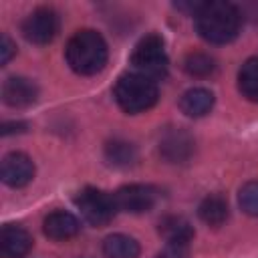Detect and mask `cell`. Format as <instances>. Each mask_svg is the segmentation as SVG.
<instances>
[{"label": "cell", "instance_id": "obj_1", "mask_svg": "<svg viewBox=\"0 0 258 258\" xmlns=\"http://www.w3.org/2000/svg\"><path fill=\"white\" fill-rule=\"evenodd\" d=\"M240 10L224 0L202 2L200 10L196 12V26L202 38L214 44H226L234 40L240 32Z\"/></svg>", "mask_w": 258, "mask_h": 258}, {"label": "cell", "instance_id": "obj_12", "mask_svg": "<svg viewBox=\"0 0 258 258\" xmlns=\"http://www.w3.org/2000/svg\"><path fill=\"white\" fill-rule=\"evenodd\" d=\"M42 230L52 240H69V238H73V236L79 234L81 224H79V220L71 212L56 210V212H52V214H48L44 218Z\"/></svg>", "mask_w": 258, "mask_h": 258}, {"label": "cell", "instance_id": "obj_2", "mask_svg": "<svg viewBox=\"0 0 258 258\" xmlns=\"http://www.w3.org/2000/svg\"><path fill=\"white\" fill-rule=\"evenodd\" d=\"M67 62L79 75H97L107 64V42L95 30H79L71 36L67 48Z\"/></svg>", "mask_w": 258, "mask_h": 258}, {"label": "cell", "instance_id": "obj_8", "mask_svg": "<svg viewBox=\"0 0 258 258\" xmlns=\"http://www.w3.org/2000/svg\"><path fill=\"white\" fill-rule=\"evenodd\" d=\"M196 143L185 129H169L159 139V153L169 163H185L194 155Z\"/></svg>", "mask_w": 258, "mask_h": 258}, {"label": "cell", "instance_id": "obj_14", "mask_svg": "<svg viewBox=\"0 0 258 258\" xmlns=\"http://www.w3.org/2000/svg\"><path fill=\"white\" fill-rule=\"evenodd\" d=\"M159 234L167 242H179V244H189L194 238V228L191 224L181 218V216H165L159 222Z\"/></svg>", "mask_w": 258, "mask_h": 258}, {"label": "cell", "instance_id": "obj_5", "mask_svg": "<svg viewBox=\"0 0 258 258\" xmlns=\"http://www.w3.org/2000/svg\"><path fill=\"white\" fill-rule=\"evenodd\" d=\"M75 204L81 210L83 218L93 226H107L113 220V216L119 212L113 196H109L101 189H95V187L81 189Z\"/></svg>", "mask_w": 258, "mask_h": 258}, {"label": "cell", "instance_id": "obj_20", "mask_svg": "<svg viewBox=\"0 0 258 258\" xmlns=\"http://www.w3.org/2000/svg\"><path fill=\"white\" fill-rule=\"evenodd\" d=\"M238 202L240 208L248 214V216H258V181H248L240 187L238 194Z\"/></svg>", "mask_w": 258, "mask_h": 258}, {"label": "cell", "instance_id": "obj_17", "mask_svg": "<svg viewBox=\"0 0 258 258\" xmlns=\"http://www.w3.org/2000/svg\"><path fill=\"white\" fill-rule=\"evenodd\" d=\"M238 87L248 101L258 103V56L248 58L242 64L238 73Z\"/></svg>", "mask_w": 258, "mask_h": 258}, {"label": "cell", "instance_id": "obj_22", "mask_svg": "<svg viewBox=\"0 0 258 258\" xmlns=\"http://www.w3.org/2000/svg\"><path fill=\"white\" fill-rule=\"evenodd\" d=\"M14 54H16V44L10 40L8 34H2V40H0V62L6 64Z\"/></svg>", "mask_w": 258, "mask_h": 258}, {"label": "cell", "instance_id": "obj_9", "mask_svg": "<svg viewBox=\"0 0 258 258\" xmlns=\"http://www.w3.org/2000/svg\"><path fill=\"white\" fill-rule=\"evenodd\" d=\"M34 177V163L28 155L12 151L2 159V181L10 187H24Z\"/></svg>", "mask_w": 258, "mask_h": 258}, {"label": "cell", "instance_id": "obj_15", "mask_svg": "<svg viewBox=\"0 0 258 258\" xmlns=\"http://www.w3.org/2000/svg\"><path fill=\"white\" fill-rule=\"evenodd\" d=\"M103 254H105V258H137L139 256V244L131 236L113 234V236L105 238Z\"/></svg>", "mask_w": 258, "mask_h": 258}, {"label": "cell", "instance_id": "obj_19", "mask_svg": "<svg viewBox=\"0 0 258 258\" xmlns=\"http://www.w3.org/2000/svg\"><path fill=\"white\" fill-rule=\"evenodd\" d=\"M183 69L191 77H208L214 73L216 64H214V58L206 52H189L183 60Z\"/></svg>", "mask_w": 258, "mask_h": 258}, {"label": "cell", "instance_id": "obj_6", "mask_svg": "<svg viewBox=\"0 0 258 258\" xmlns=\"http://www.w3.org/2000/svg\"><path fill=\"white\" fill-rule=\"evenodd\" d=\"M58 32V14L52 8H36L22 22V34L32 44H48Z\"/></svg>", "mask_w": 258, "mask_h": 258}, {"label": "cell", "instance_id": "obj_4", "mask_svg": "<svg viewBox=\"0 0 258 258\" xmlns=\"http://www.w3.org/2000/svg\"><path fill=\"white\" fill-rule=\"evenodd\" d=\"M131 64L135 71L151 81H159L167 75V52H165V42L159 34H147L143 36L137 46L133 48L131 54Z\"/></svg>", "mask_w": 258, "mask_h": 258}, {"label": "cell", "instance_id": "obj_3", "mask_svg": "<svg viewBox=\"0 0 258 258\" xmlns=\"http://www.w3.org/2000/svg\"><path fill=\"white\" fill-rule=\"evenodd\" d=\"M115 101L125 113H143L151 109L157 103V85L155 81L139 75V73H129L119 77L115 85Z\"/></svg>", "mask_w": 258, "mask_h": 258}, {"label": "cell", "instance_id": "obj_13", "mask_svg": "<svg viewBox=\"0 0 258 258\" xmlns=\"http://www.w3.org/2000/svg\"><path fill=\"white\" fill-rule=\"evenodd\" d=\"M212 107H214V95L204 87H194L185 91L179 101V109L187 117H204L206 113L212 111Z\"/></svg>", "mask_w": 258, "mask_h": 258}, {"label": "cell", "instance_id": "obj_18", "mask_svg": "<svg viewBox=\"0 0 258 258\" xmlns=\"http://www.w3.org/2000/svg\"><path fill=\"white\" fill-rule=\"evenodd\" d=\"M105 157H107V161H109L111 165H115V167H129V165L135 163L137 151H135V147H133L131 143L117 139V141L107 143V147H105Z\"/></svg>", "mask_w": 258, "mask_h": 258}, {"label": "cell", "instance_id": "obj_16", "mask_svg": "<svg viewBox=\"0 0 258 258\" xmlns=\"http://www.w3.org/2000/svg\"><path fill=\"white\" fill-rule=\"evenodd\" d=\"M198 214H200L202 222H206L208 226H222L228 220L230 208H228V202L222 196H208L200 204Z\"/></svg>", "mask_w": 258, "mask_h": 258}, {"label": "cell", "instance_id": "obj_10", "mask_svg": "<svg viewBox=\"0 0 258 258\" xmlns=\"http://www.w3.org/2000/svg\"><path fill=\"white\" fill-rule=\"evenodd\" d=\"M2 97H4V103L10 107H16V109L30 107L38 99V87L30 79L10 77L2 87Z\"/></svg>", "mask_w": 258, "mask_h": 258}, {"label": "cell", "instance_id": "obj_7", "mask_svg": "<svg viewBox=\"0 0 258 258\" xmlns=\"http://www.w3.org/2000/svg\"><path fill=\"white\" fill-rule=\"evenodd\" d=\"M113 200L117 204V210L129 212V214H143L149 212L157 200V191L151 185L143 183H131L123 185L113 194Z\"/></svg>", "mask_w": 258, "mask_h": 258}, {"label": "cell", "instance_id": "obj_23", "mask_svg": "<svg viewBox=\"0 0 258 258\" xmlns=\"http://www.w3.org/2000/svg\"><path fill=\"white\" fill-rule=\"evenodd\" d=\"M26 131V123L16 121V123H4L2 125V135H10V133H22Z\"/></svg>", "mask_w": 258, "mask_h": 258}, {"label": "cell", "instance_id": "obj_21", "mask_svg": "<svg viewBox=\"0 0 258 258\" xmlns=\"http://www.w3.org/2000/svg\"><path fill=\"white\" fill-rule=\"evenodd\" d=\"M189 254V244H179V242H167L161 252H157L155 258H187Z\"/></svg>", "mask_w": 258, "mask_h": 258}, {"label": "cell", "instance_id": "obj_11", "mask_svg": "<svg viewBox=\"0 0 258 258\" xmlns=\"http://www.w3.org/2000/svg\"><path fill=\"white\" fill-rule=\"evenodd\" d=\"M32 248V236L14 224H6L0 232V258H22Z\"/></svg>", "mask_w": 258, "mask_h": 258}]
</instances>
